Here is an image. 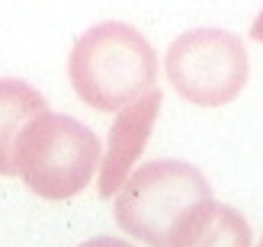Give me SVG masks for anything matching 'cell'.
Segmentation results:
<instances>
[{
  "instance_id": "cell-9",
  "label": "cell",
  "mask_w": 263,
  "mask_h": 247,
  "mask_svg": "<svg viewBox=\"0 0 263 247\" xmlns=\"http://www.w3.org/2000/svg\"><path fill=\"white\" fill-rule=\"evenodd\" d=\"M251 35L257 39V42H263V13H260V16L254 20V26H251Z\"/></svg>"
},
{
  "instance_id": "cell-3",
  "label": "cell",
  "mask_w": 263,
  "mask_h": 247,
  "mask_svg": "<svg viewBox=\"0 0 263 247\" xmlns=\"http://www.w3.org/2000/svg\"><path fill=\"white\" fill-rule=\"evenodd\" d=\"M100 161V138L64 112H42L16 145V174L42 199L77 196L93 180Z\"/></svg>"
},
{
  "instance_id": "cell-10",
  "label": "cell",
  "mask_w": 263,
  "mask_h": 247,
  "mask_svg": "<svg viewBox=\"0 0 263 247\" xmlns=\"http://www.w3.org/2000/svg\"><path fill=\"white\" fill-rule=\"evenodd\" d=\"M260 247H263V241H260Z\"/></svg>"
},
{
  "instance_id": "cell-8",
  "label": "cell",
  "mask_w": 263,
  "mask_h": 247,
  "mask_svg": "<svg viewBox=\"0 0 263 247\" xmlns=\"http://www.w3.org/2000/svg\"><path fill=\"white\" fill-rule=\"evenodd\" d=\"M77 247H135V244H128L122 238H90V241L77 244Z\"/></svg>"
},
{
  "instance_id": "cell-1",
  "label": "cell",
  "mask_w": 263,
  "mask_h": 247,
  "mask_svg": "<svg viewBox=\"0 0 263 247\" xmlns=\"http://www.w3.org/2000/svg\"><path fill=\"white\" fill-rule=\"evenodd\" d=\"M68 77L90 109L119 112L154 90L157 55L135 26L100 23L74 42Z\"/></svg>"
},
{
  "instance_id": "cell-2",
  "label": "cell",
  "mask_w": 263,
  "mask_h": 247,
  "mask_svg": "<svg viewBox=\"0 0 263 247\" xmlns=\"http://www.w3.org/2000/svg\"><path fill=\"white\" fill-rule=\"evenodd\" d=\"M212 199L205 177L186 161H148L116 193V222L148 247H170L174 228L199 202Z\"/></svg>"
},
{
  "instance_id": "cell-7",
  "label": "cell",
  "mask_w": 263,
  "mask_h": 247,
  "mask_svg": "<svg viewBox=\"0 0 263 247\" xmlns=\"http://www.w3.org/2000/svg\"><path fill=\"white\" fill-rule=\"evenodd\" d=\"M45 109L48 103L35 87L16 77H0V177L16 174V145Z\"/></svg>"
},
{
  "instance_id": "cell-4",
  "label": "cell",
  "mask_w": 263,
  "mask_h": 247,
  "mask_svg": "<svg viewBox=\"0 0 263 247\" xmlns=\"http://www.w3.org/2000/svg\"><path fill=\"white\" fill-rule=\"evenodd\" d=\"M167 81L193 106H225L247 84V48L234 32L193 29L174 39L164 58Z\"/></svg>"
},
{
  "instance_id": "cell-5",
  "label": "cell",
  "mask_w": 263,
  "mask_h": 247,
  "mask_svg": "<svg viewBox=\"0 0 263 247\" xmlns=\"http://www.w3.org/2000/svg\"><path fill=\"white\" fill-rule=\"evenodd\" d=\"M161 100H164L161 90L154 87L116 116V122L109 128V141H106V154L100 161V196L103 199H112V193H119L128 174L135 170V161L141 158V151L151 138V128L157 122V112H161Z\"/></svg>"
},
{
  "instance_id": "cell-6",
  "label": "cell",
  "mask_w": 263,
  "mask_h": 247,
  "mask_svg": "<svg viewBox=\"0 0 263 247\" xmlns=\"http://www.w3.org/2000/svg\"><path fill=\"white\" fill-rule=\"evenodd\" d=\"M251 225L231 205L205 199L183 215L174 228L170 247H251Z\"/></svg>"
}]
</instances>
